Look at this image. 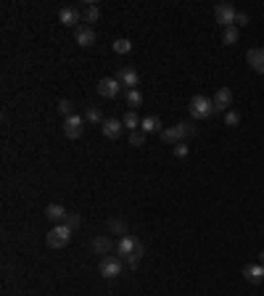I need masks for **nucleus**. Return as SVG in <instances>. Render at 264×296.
<instances>
[{
    "label": "nucleus",
    "instance_id": "1",
    "mask_svg": "<svg viewBox=\"0 0 264 296\" xmlns=\"http://www.w3.org/2000/svg\"><path fill=\"white\" fill-rule=\"evenodd\" d=\"M193 133H196V130H193V124L180 122V124H175V127L162 130V133H159V138H162L164 143H169V146H177V143H182V138H188V135H193Z\"/></svg>",
    "mask_w": 264,
    "mask_h": 296
},
{
    "label": "nucleus",
    "instance_id": "2",
    "mask_svg": "<svg viewBox=\"0 0 264 296\" xmlns=\"http://www.w3.org/2000/svg\"><path fill=\"white\" fill-rule=\"evenodd\" d=\"M188 111L193 119H209V116H214V101H209L206 96H196V98H190Z\"/></svg>",
    "mask_w": 264,
    "mask_h": 296
},
{
    "label": "nucleus",
    "instance_id": "3",
    "mask_svg": "<svg viewBox=\"0 0 264 296\" xmlns=\"http://www.w3.org/2000/svg\"><path fill=\"white\" fill-rule=\"evenodd\" d=\"M72 228H69V225H53V228H50V233H48V238H45V241H48V246L50 248H64L69 241H72Z\"/></svg>",
    "mask_w": 264,
    "mask_h": 296
},
{
    "label": "nucleus",
    "instance_id": "4",
    "mask_svg": "<svg viewBox=\"0 0 264 296\" xmlns=\"http://www.w3.org/2000/svg\"><path fill=\"white\" fill-rule=\"evenodd\" d=\"M235 16H238V11H235L233 3H217V8H214V21H217L222 29L233 27V24H235Z\"/></svg>",
    "mask_w": 264,
    "mask_h": 296
},
{
    "label": "nucleus",
    "instance_id": "5",
    "mask_svg": "<svg viewBox=\"0 0 264 296\" xmlns=\"http://www.w3.org/2000/svg\"><path fill=\"white\" fill-rule=\"evenodd\" d=\"M98 270H100V275H103V278H117V275H122V259H119V257L106 254V257L100 259Z\"/></svg>",
    "mask_w": 264,
    "mask_h": 296
},
{
    "label": "nucleus",
    "instance_id": "6",
    "mask_svg": "<svg viewBox=\"0 0 264 296\" xmlns=\"http://www.w3.org/2000/svg\"><path fill=\"white\" fill-rule=\"evenodd\" d=\"M98 93H100V98H117L122 93V82L117 77H103L98 82Z\"/></svg>",
    "mask_w": 264,
    "mask_h": 296
},
{
    "label": "nucleus",
    "instance_id": "7",
    "mask_svg": "<svg viewBox=\"0 0 264 296\" xmlns=\"http://www.w3.org/2000/svg\"><path fill=\"white\" fill-rule=\"evenodd\" d=\"M214 114H225V111H230V103H233V93L230 88H220L214 93Z\"/></svg>",
    "mask_w": 264,
    "mask_h": 296
},
{
    "label": "nucleus",
    "instance_id": "8",
    "mask_svg": "<svg viewBox=\"0 0 264 296\" xmlns=\"http://www.w3.org/2000/svg\"><path fill=\"white\" fill-rule=\"evenodd\" d=\"M64 133H66V138H72V140H77L79 135L85 133V119L79 114H72L69 119L64 122Z\"/></svg>",
    "mask_w": 264,
    "mask_h": 296
},
{
    "label": "nucleus",
    "instance_id": "9",
    "mask_svg": "<svg viewBox=\"0 0 264 296\" xmlns=\"http://www.w3.org/2000/svg\"><path fill=\"white\" fill-rule=\"evenodd\" d=\"M59 21L64 27H79V21H82V14H79V8H74V6H64L61 11H59Z\"/></svg>",
    "mask_w": 264,
    "mask_h": 296
},
{
    "label": "nucleus",
    "instance_id": "10",
    "mask_svg": "<svg viewBox=\"0 0 264 296\" xmlns=\"http://www.w3.org/2000/svg\"><path fill=\"white\" fill-rule=\"evenodd\" d=\"M117 79H119L127 90H137V85H140V74H137L132 66H122L119 72H117Z\"/></svg>",
    "mask_w": 264,
    "mask_h": 296
},
{
    "label": "nucleus",
    "instance_id": "11",
    "mask_svg": "<svg viewBox=\"0 0 264 296\" xmlns=\"http://www.w3.org/2000/svg\"><path fill=\"white\" fill-rule=\"evenodd\" d=\"M74 43H79L82 48L93 45V43H95V29L90 27V24H79V27L74 29Z\"/></svg>",
    "mask_w": 264,
    "mask_h": 296
},
{
    "label": "nucleus",
    "instance_id": "12",
    "mask_svg": "<svg viewBox=\"0 0 264 296\" xmlns=\"http://www.w3.org/2000/svg\"><path fill=\"white\" fill-rule=\"evenodd\" d=\"M122 130H124L122 119H103V124H100V133L106 135L109 140H117V138H122Z\"/></svg>",
    "mask_w": 264,
    "mask_h": 296
},
{
    "label": "nucleus",
    "instance_id": "13",
    "mask_svg": "<svg viewBox=\"0 0 264 296\" xmlns=\"http://www.w3.org/2000/svg\"><path fill=\"white\" fill-rule=\"evenodd\" d=\"M137 246H143V243L137 241L135 235H122L119 243H117V248H119V254H122V257H130V254H135V251H137Z\"/></svg>",
    "mask_w": 264,
    "mask_h": 296
},
{
    "label": "nucleus",
    "instance_id": "14",
    "mask_svg": "<svg viewBox=\"0 0 264 296\" xmlns=\"http://www.w3.org/2000/svg\"><path fill=\"white\" fill-rule=\"evenodd\" d=\"M246 61L251 64V69L254 72H264V48H251L248 53H246Z\"/></svg>",
    "mask_w": 264,
    "mask_h": 296
},
{
    "label": "nucleus",
    "instance_id": "15",
    "mask_svg": "<svg viewBox=\"0 0 264 296\" xmlns=\"http://www.w3.org/2000/svg\"><path fill=\"white\" fill-rule=\"evenodd\" d=\"M45 217H48L53 225H61V222H66V209L61 206V204H50L48 209H45Z\"/></svg>",
    "mask_w": 264,
    "mask_h": 296
},
{
    "label": "nucleus",
    "instance_id": "16",
    "mask_svg": "<svg viewBox=\"0 0 264 296\" xmlns=\"http://www.w3.org/2000/svg\"><path fill=\"white\" fill-rule=\"evenodd\" d=\"M243 278L256 286V283L264 280V267H261V265H246V267H243Z\"/></svg>",
    "mask_w": 264,
    "mask_h": 296
},
{
    "label": "nucleus",
    "instance_id": "17",
    "mask_svg": "<svg viewBox=\"0 0 264 296\" xmlns=\"http://www.w3.org/2000/svg\"><path fill=\"white\" fill-rule=\"evenodd\" d=\"M140 116H137V111H127L122 116V124H124V130H130V133H135V130H140Z\"/></svg>",
    "mask_w": 264,
    "mask_h": 296
},
{
    "label": "nucleus",
    "instance_id": "18",
    "mask_svg": "<svg viewBox=\"0 0 264 296\" xmlns=\"http://www.w3.org/2000/svg\"><path fill=\"white\" fill-rule=\"evenodd\" d=\"M140 127H143L145 135H148V133H162V122H159V116H143Z\"/></svg>",
    "mask_w": 264,
    "mask_h": 296
},
{
    "label": "nucleus",
    "instance_id": "19",
    "mask_svg": "<svg viewBox=\"0 0 264 296\" xmlns=\"http://www.w3.org/2000/svg\"><path fill=\"white\" fill-rule=\"evenodd\" d=\"M124 101H127L130 111H135L137 106H143V96H140V90H124Z\"/></svg>",
    "mask_w": 264,
    "mask_h": 296
},
{
    "label": "nucleus",
    "instance_id": "20",
    "mask_svg": "<svg viewBox=\"0 0 264 296\" xmlns=\"http://www.w3.org/2000/svg\"><path fill=\"white\" fill-rule=\"evenodd\" d=\"M98 19H100V11H98V6L87 3V6L82 8V21H87V24H93V21H98Z\"/></svg>",
    "mask_w": 264,
    "mask_h": 296
},
{
    "label": "nucleus",
    "instance_id": "21",
    "mask_svg": "<svg viewBox=\"0 0 264 296\" xmlns=\"http://www.w3.org/2000/svg\"><path fill=\"white\" fill-rule=\"evenodd\" d=\"M238 37H240V32H238V27L233 24V27H227V29H222V43L225 45H235L238 43Z\"/></svg>",
    "mask_w": 264,
    "mask_h": 296
},
{
    "label": "nucleus",
    "instance_id": "22",
    "mask_svg": "<svg viewBox=\"0 0 264 296\" xmlns=\"http://www.w3.org/2000/svg\"><path fill=\"white\" fill-rule=\"evenodd\" d=\"M85 119L87 122H93V124H103V114L98 106H87V111H85Z\"/></svg>",
    "mask_w": 264,
    "mask_h": 296
},
{
    "label": "nucleus",
    "instance_id": "23",
    "mask_svg": "<svg viewBox=\"0 0 264 296\" xmlns=\"http://www.w3.org/2000/svg\"><path fill=\"white\" fill-rule=\"evenodd\" d=\"M93 248H95L98 254H109L111 251V241L109 238H100V235H98V238L93 241Z\"/></svg>",
    "mask_w": 264,
    "mask_h": 296
},
{
    "label": "nucleus",
    "instance_id": "24",
    "mask_svg": "<svg viewBox=\"0 0 264 296\" xmlns=\"http://www.w3.org/2000/svg\"><path fill=\"white\" fill-rule=\"evenodd\" d=\"M240 124V114L238 111H225V127H238Z\"/></svg>",
    "mask_w": 264,
    "mask_h": 296
},
{
    "label": "nucleus",
    "instance_id": "25",
    "mask_svg": "<svg viewBox=\"0 0 264 296\" xmlns=\"http://www.w3.org/2000/svg\"><path fill=\"white\" fill-rule=\"evenodd\" d=\"M140 259H143V246H137V251L130 254V257H124V262H127V267H137Z\"/></svg>",
    "mask_w": 264,
    "mask_h": 296
},
{
    "label": "nucleus",
    "instance_id": "26",
    "mask_svg": "<svg viewBox=\"0 0 264 296\" xmlns=\"http://www.w3.org/2000/svg\"><path fill=\"white\" fill-rule=\"evenodd\" d=\"M114 51H117V53H130V51H132V43L122 37V40L114 43Z\"/></svg>",
    "mask_w": 264,
    "mask_h": 296
},
{
    "label": "nucleus",
    "instance_id": "27",
    "mask_svg": "<svg viewBox=\"0 0 264 296\" xmlns=\"http://www.w3.org/2000/svg\"><path fill=\"white\" fill-rule=\"evenodd\" d=\"M72 109H74V106H72V101H66V98H64V101H59V111H61V114L66 116V119H69V116L74 114Z\"/></svg>",
    "mask_w": 264,
    "mask_h": 296
},
{
    "label": "nucleus",
    "instance_id": "28",
    "mask_svg": "<svg viewBox=\"0 0 264 296\" xmlns=\"http://www.w3.org/2000/svg\"><path fill=\"white\" fill-rule=\"evenodd\" d=\"M130 143H132V146H143V143H145V133H140V130L130 133Z\"/></svg>",
    "mask_w": 264,
    "mask_h": 296
},
{
    "label": "nucleus",
    "instance_id": "29",
    "mask_svg": "<svg viewBox=\"0 0 264 296\" xmlns=\"http://www.w3.org/2000/svg\"><path fill=\"white\" fill-rule=\"evenodd\" d=\"M109 228H111L114 233H124V230H127V225H124V220H111Z\"/></svg>",
    "mask_w": 264,
    "mask_h": 296
},
{
    "label": "nucleus",
    "instance_id": "30",
    "mask_svg": "<svg viewBox=\"0 0 264 296\" xmlns=\"http://www.w3.org/2000/svg\"><path fill=\"white\" fill-rule=\"evenodd\" d=\"M79 222H82V217H79V215H69L64 225H69V228H72V230H74V228H79Z\"/></svg>",
    "mask_w": 264,
    "mask_h": 296
},
{
    "label": "nucleus",
    "instance_id": "31",
    "mask_svg": "<svg viewBox=\"0 0 264 296\" xmlns=\"http://www.w3.org/2000/svg\"><path fill=\"white\" fill-rule=\"evenodd\" d=\"M175 156H177V159L188 156V146H185V143H177V146H175Z\"/></svg>",
    "mask_w": 264,
    "mask_h": 296
},
{
    "label": "nucleus",
    "instance_id": "32",
    "mask_svg": "<svg viewBox=\"0 0 264 296\" xmlns=\"http://www.w3.org/2000/svg\"><path fill=\"white\" fill-rule=\"evenodd\" d=\"M248 21H251L248 14H238V16H235V24H238V27H248Z\"/></svg>",
    "mask_w": 264,
    "mask_h": 296
},
{
    "label": "nucleus",
    "instance_id": "33",
    "mask_svg": "<svg viewBox=\"0 0 264 296\" xmlns=\"http://www.w3.org/2000/svg\"><path fill=\"white\" fill-rule=\"evenodd\" d=\"M259 265L264 267V251H259Z\"/></svg>",
    "mask_w": 264,
    "mask_h": 296
},
{
    "label": "nucleus",
    "instance_id": "34",
    "mask_svg": "<svg viewBox=\"0 0 264 296\" xmlns=\"http://www.w3.org/2000/svg\"><path fill=\"white\" fill-rule=\"evenodd\" d=\"M261 74H264V72H261Z\"/></svg>",
    "mask_w": 264,
    "mask_h": 296
}]
</instances>
